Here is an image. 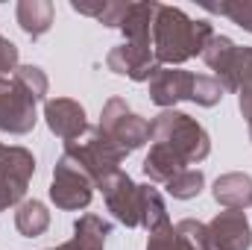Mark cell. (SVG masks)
<instances>
[{
	"mask_svg": "<svg viewBox=\"0 0 252 250\" xmlns=\"http://www.w3.org/2000/svg\"><path fill=\"white\" fill-rule=\"evenodd\" d=\"M211 36L214 27L208 21H193L182 9L158 3L153 21V56L161 68H179L193 56H202Z\"/></svg>",
	"mask_w": 252,
	"mask_h": 250,
	"instance_id": "1",
	"label": "cell"
},
{
	"mask_svg": "<svg viewBox=\"0 0 252 250\" xmlns=\"http://www.w3.org/2000/svg\"><path fill=\"white\" fill-rule=\"evenodd\" d=\"M150 141L167 144L188 165H199L211 153V135L205 132V126L179 109H161L150 121Z\"/></svg>",
	"mask_w": 252,
	"mask_h": 250,
	"instance_id": "2",
	"label": "cell"
},
{
	"mask_svg": "<svg viewBox=\"0 0 252 250\" xmlns=\"http://www.w3.org/2000/svg\"><path fill=\"white\" fill-rule=\"evenodd\" d=\"M70 162H76L91 180L100 188L109 177H115L121 171V162L126 159V153L121 147L112 144V138H106L100 132V126H88V132L76 141H67L62 150Z\"/></svg>",
	"mask_w": 252,
	"mask_h": 250,
	"instance_id": "3",
	"label": "cell"
},
{
	"mask_svg": "<svg viewBox=\"0 0 252 250\" xmlns=\"http://www.w3.org/2000/svg\"><path fill=\"white\" fill-rule=\"evenodd\" d=\"M100 132L106 138H112L115 147H121L126 156L141 150L150 141V121L141 118L138 112H132L126 106L124 97H109L103 112H100Z\"/></svg>",
	"mask_w": 252,
	"mask_h": 250,
	"instance_id": "4",
	"label": "cell"
},
{
	"mask_svg": "<svg viewBox=\"0 0 252 250\" xmlns=\"http://www.w3.org/2000/svg\"><path fill=\"white\" fill-rule=\"evenodd\" d=\"M94 188H97L94 180L62 153L53 168V183H50V200L56 203V209H64V212L88 209L94 200Z\"/></svg>",
	"mask_w": 252,
	"mask_h": 250,
	"instance_id": "5",
	"label": "cell"
},
{
	"mask_svg": "<svg viewBox=\"0 0 252 250\" xmlns=\"http://www.w3.org/2000/svg\"><path fill=\"white\" fill-rule=\"evenodd\" d=\"M35 174V156L27 147H3L0 153V212L27 200V188Z\"/></svg>",
	"mask_w": 252,
	"mask_h": 250,
	"instance_id": "6",
	"label": "cell"
},
{
	"mask_svg": "<svg viewBox=\"0 0 252 250\" xmlns=\"http://www.w3.org/2000/svg\"><path fill=\"white\" fill-rule=\"evenodd\" d=\"M38 121L32 94L12 77H0V132L27 135Z\"/></svg>",
	"mask_w": 252,
	"mask_h": 250,
	"instance_id": "7",
	"label": "cell"
},
{
	"mask_svg": "<svg viewBox=\"0 0 252 250\" xmlns=\"http://www.w3.org/2000/svg\"><path fill=\"white\" fill-rule=\"evenodd\" d=\"M252 227L247 212L223 209L208 221V250H250Z\"/></svg>",
	"mask_w": 252,
	"mask_h": 250,
	"instance_id": "8",
	"label": "cell"
},
{
	"mask_svg": "<svg viewBox=\"0 0 252 250\" xmlns=\"http://www.w3.org/2000/svg\"><path fill=\"white\" fill-rule=\"evenodd\" d=\"M106 65H109L112 74L129 77L135 83H150L156 77V71L161 68L153 56V47H141V44H129V42L112 47L109 56H106Z\"/></svg>",
	"mask_w": 252,
	"mask_h": 250,
	"instance_id": "9",
	"label": "cell"
},
{
	"mask_svg": "<svg viewBox=\"0 0 252 250\" xmlns=\"http://www.w3.org/2000/svg\"><path fill=\"white\" fill-rule=\"evenodd\" d=\"M44 121H47V129L53 135H59L64 144L76 141V138H82L88 132L85 109L73 97H53V100H47L44 103Z\"/></svg>",
	"mask_w": 252,
	"mask_h": 250,
	"instance_id": "10",
	"label": "cell"
},
{
	"mask_svg": "<svg viewBox=\"0 0 252 250\" xmlns=\"http://www.w3.org/2000/svg\"><path fill=\"white\" fill-rule=\"evenodd\" d=\"M193 83L196 74L182 68H158L156 77L150 80V100L161 109H176V103L193 97Z\"/></svg>",
	"mask_w": 252,
	"mask_h": 250,
	"instance_id": "11",
	"label": "cell"
},
{
	"mask_svg": "<svg viewBox=\"0 0 252 250\" xmlns=\"http://www.w3.org/2000/svg\"><path fill=\"white\" fill-rule=\"evenodd\" d=\"M100 191H103V200L118 224H124L129 230L138 227V186L129 180V174L118 171L115 177H109L100 186Z\"/></svg>",
	"mask_w": 252,
	"mask_h": 250,
	"instance_id": "12",
	"label": "cell"
},
{
	"mask_svg": "<svg viewBox=\"0 0 252 250\" xmlns=\"http://www.w3.org/2000/svg\"><path fill=\"white\" fill-rule=\"evenodd\" d=\"M238 53L241 47L229 36H217V33L202 50V62L214 71V80L223 85V91H238Z\"/></svg>",
	"mask_w": 252,
	"mask_h": 250,
	"instance_id": "13",
	"label": "cell"
},
{
	"mask_svg": "<svg viewBox=\"0 0 252 250\" xmlns=\"http://www.w3.org/2000/svg\"><path fill=\"white\" fill-rule=\"evenodd\" d=\"M156 0H144V3H129L124 21H121V33L124 42L129 44H141V47H153V21H156Z\"/></svg>",
	"mask_w": 252,
	"mask_h": 250,
	"instance_id": "14",
	"label": "cell"
},
{
	"mask_svg": "<svg viewBox=\"0 0 252 250\" xmlns=\"http://www.w3.org/2000/svg\"><path fill=\"white\" fill-rule=\"evenodd\" d=\"M188 168V162L176 153V150H170L167 144H153L150 147V153L144 156V162H141V171H144V177L150 180V183H161V186H167L176 174H182Z\"/></svg>",
	"mask_w": 252,
	"mask_h": 250,
	"instance_id": "15",
	"label": "cell"
},
{
	"mask_svg": "<svg viewBox=\"0 0 252 250\" xmlns=\"http://www.w3.org/2000/svg\"><path fill=\"white\" fill-rule=\"evenodd\" d=\"M211 194L223 209H241L244 212L247 206H252V177L241 174V171L223 174V177L214 180Z\"/></svg>",
	"mask_w": 252,
	"mask_h": 250,
	"instance_id": "16",
	"label": "cell"
},
{
	"mask_svg": "<svg viewBox=\"0 0 252 250\" xmlns=\"http://www.w3.org/2000/svg\"><path fill=\"white\" fill-rule=\"evenodd\" d=\"M15 18H18V27L30 39H41L53 27V3L50 0H21L15 6Z\"/></svg>",
	"mask_w": 252,
	"mask_h": 250,
	"instance_id": "17",
	"label": "cell"
},
{
	"mask_svg": "<svg viewBox=\"0 0 252 250\" xmlns=\"http://www.w3.org/2000/svg\"><path fill=\"white\" fill-rule=\"evenodd\" d=\"M138 227H144L147 233H156L161 227H170L164 197H161V191L153 186V183L138 186Z\"/></svg>",
	"mask_w": 252,
	"mask_h": 250,
	"instance_id": "18",
	"label": "cell"
},
{
	"mask_svg": "<svg viewBox=\"0 0 252 250\" xmlns=\"http://www.w3.org/2000/svg\"><path fill=\"white\" fill-rule=\"evenodd\" d=\"M109 236H112V224L103 221V218L94 215V212H85V215L76 218V224H73V239H70V242L79 250H103Z\"/></svg>",
	"mask_w": 252,
	"mask_h": 250,
	"instance_id": "19",
	"label": "cell"
},
{
	"mask_svg": "<svg viewBox=\"0 0 252 250\" xmlns=\"http://www.w3.org/2000/svg\"><path fill=\"white\" fill-rule=\"evenodd\" d=\"M15 227H18V233L27 236V239L44 236L47 227H50V212H47V206H44L41 200H35V197L18 203V206H15Z\"/></svg>",
	"mask_w": 252,
	"mask_h": 250,
	"instance_id": "20",
	"label": "cell"
},
{
	"mask_svg": "<svg viewBox=\"0 0 252 250\" xmlns=\"http://www.w3.org/2000/svg\"><path fill=\"white\" fill-rule=\"evenodd\" d=\"M238 109L247 121L252 141V47H241L238 53Z\"/></svg>",
	"mask_w": 252,
	"mask_h": 250,
	"instance_id": "21",
	"label": "cell"
},
{
	"mask_svg": "<svg viewBox=\"0 0 252 250\" xmlns=\"http://www.w3.org/2000/svg\"><path fill=\"white\" fill-rule=\"evenodd\" d=\"M164 188H167V194L176 197V200H193V197H199V191L205 188V174H202L199 168H185L182 174H176Z\"/></svg>",
	"mask_w": 252,
	"mask_h": 250,
	"instance_id": "22",
	"label": "cell"
},
{
	"mask_svg": "<svg viewBox=\"0 0 252 250\" xmlns=\"http://www.w3.org/2000/svg\"><path fill=\"white\" fill-rule=\"evenodd\" d=\"M12 80H15L18 85H24V88L32 94L35 103H38V100H47L50 83H47V74H44L38 65H18L15 74H12Z\"/></svg>",
	"mask_w": 252,
	"mask_h": 250,
	"instance_id": "23",
	"label": "cell"
},
{
	"mask_svg": "<svg viewBox=\"0 0 252 250\" xmlns=\"http://www.w3.org/2000/svg\"><path fill=\"white\" fill-rule=\"evenodd\" d=\"M205 9L214 15H226L232 24L252 33V0H220V3H205Z\"/></svg>",
	"mask_w": 252,
	"mask_h": 250,
	"instance_id": "24",
	"label": "cell"
},
{
	"mask_svg": "<svg viewBox=\"0 0 252 250\" xmlns=\"http://www.w3.org/2000/svg\"><path fill=\"white\" fill-rule=\"evenodd\" d=\"M223 85L214 80V77H208V74H196V83H193V97H190V103H196V106H205V109H211V106H217L220 100H223Z\"/></svg>",
	"mask_w": 252,
	"mask_h": 250,
	"instance_id": "25",
	"label": "cell"
},
{
	"mask_svg": "<svg viewBox=\"0 0 252 250\" xmlns=\"http://www.w3.org/2000/svg\"><path fill=\"white\" fill-rule=\"evenodd\" d=\"M147 250H193L176 233V227L170 224V227H161V230H156V233H150V239H147Z\"/></svg>",
	"mask_w": 252,
	"mask_h": 250,
	"instance_id": "26",
	"label": "cell"
},
{
	"mask_svg": "<svg viewBox=\"0 0 252 250\" xmlns=\"http://www.w3.org/2000/svg\"><path fill=\"white\" fill-rule=\"evenodd\" d=\"M173 227H176V233H179L193 250H208V224L193 221V218H185V221H179V224H173Z\"/></svg>",
	"mask_w": 252,
	"mask_h": 250,
	"instance_id": "27",
	"label": "cell"
},
{
	"mask_svg": "<svg viewBox=\"0 0 252 250\" xmlns=\"http://www.w3.org/2000/svg\"><path fill=\"white\" fill-rule=\"evenodd\" d=\"M126 9H129V3H124V0H106L103 3V12H100V24L103 27H112V30H118L121 27V21H124Z\"/></svg>",
	"mask_w": 252,
	"mask_h": 250,
	"instance_id": "28",
	"label": "cell"
},
{
	"mask_svg": "<svg viewBox=\"0 0 252 250\" xmlns=\"http://www.w3.org/2000/svg\"><path fill=\"white\" fill-rule=\"evenodd\" d=\"M18 47H15V42H9L6 36H0V77H9V74H15V68H18Z\"/></svg>",
	"mask_w": 252,
	"mask_h": 250,
	"instance_id": "29",
	"label": "cell"
},
{
	"mask_svg": "<svg viewBox=\"0 0 252 250\" xmlns=\"http://www.w3.org/2000/svg\"><path fill=\"white\" fill-rule=\"evenodd\" d=\"M103 3H106V0H97V3H82V0H73L70 6H73V12H79V15L100 18V12H103Z\"/></svg>",
	"mask_w": 252,
	"mask_h": 250,
	"instance_id": "30",
	"label": "cell"
},
{
	"mask_svg": "<svg viewBox=\"0 0 252 250\" xmlns=\"http://www.w3.org/2000/svg\"><path fill=\"white\" fill-rule=\"evenodd\" d=\"M3 147H6V144H0V153H3Z\"/></svg>",
	"mask_w": 252,
	"mask_h": 250,
	"instance_id": "31",
	"label": "cell"
}]
</instances>
